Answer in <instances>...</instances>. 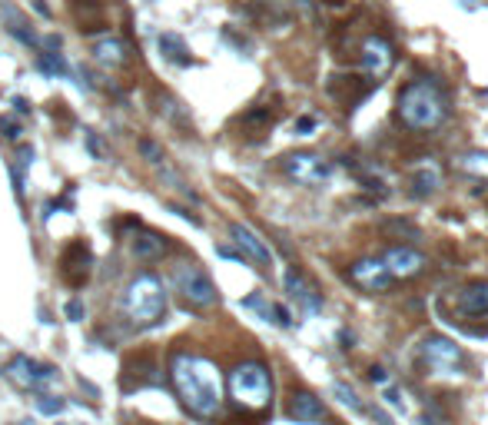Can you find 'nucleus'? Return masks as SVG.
<instances>
[{
    "label": "nucleus",
    "mask_w": 488,
    "mask_h": 425,
    "mask_svg": "<svg viewBox=\"0 0 488 425\" xmlns=\"http://www.w3.org/2000/svg\"><path fill=\"white\" fill-rule=\"evenodd\" d=\"M286 415L303 425H329V412H325L323 399H315L313 392H293V399L286 405Z\"/></svg>",
    "instance_id": "12"
},
{
    "label": "nucleus",
    "mask_w": 488,
    "mask_h": 425,
    "mask_svg": "<svg viewBox=\"0 0 488 425\" xmlns=\"http://www.w3.org/2000/svg\"><path fill=\"white\" fill-rule=\"evenodd\" d=\"M160 54H163V60H170V64H176V66H190V64H193L190 47L183 44V37H180V33H160Z\"/></svg>",
    "instance_id": "19"
},
{
    "label": "nucleus",
    "mask_w": 488,
    "mask_h": 425,
    "mask_svg": "<svg viewBox=\"0 0 488 425\" xmlns=\"http://www.w3.org/2000/svg\"><path fill=\"white\" fill-rule=\"evenodd\" d=\"M419 356L429 369L435 372H448V375H458L462 372V349H458L452 339H442V336H429L422 339V346H419Z\"/></svg>",
    "instance_id": "7"
},
{
    "label": "nucleus",
    "mask_w": 488,
    "mask_h": 425,
    "mask_svg": "<svg viewBox=\"0 0 488 425\" xmlns=\"http://www.w3.org/2000/svg\"><path fill=\"white\" fill-rule=\"evenodd\" d=\"M37 409H40L44 415H60V412H64V399H60V395L44 392L40 399H37Z\"/></svg>",
    "instance_id": "24"
},
{
    "label": "nucleus",
    "mask_w": 488,
    "mask_h": 425,
    "mask_svg": "<svg viewBox=\"0 0 488 425\" xmlns=\"http://www.w3.org/2000/svg\"><path fill=\"white\" fill-rule=\"evenodd\" d=\"M229 236H233V243L239 246V256H243V260L256 262L260 269H269V266H272L269 246H266V243H262L250 226H243V223H229Z\"/></svg>",
    "instance_id": "11"
},
{
    "label": "nucleus",
    "mask_w": 488,
    "mask_h": 425,
    "mask_svg": "<svg viewBox=\"0 0 488 425\" xmlns=\"http://www.w3.org/2000/svg\"><path fill=\"white\" fill-rule=\"evenodd\" d=\"M170 385H173L176 399L193 419H216L223 409V375H219L216 362L207 356L176 349L170 356Z\"/></svg>",
    "instance_id": "1"
},
{
    "label": "nucleus",
    "mask_w": 488,
    "mask_h": 425,
    "mask_svg": "<svg viewBox=\"0 0 488 425\" xmlns=\"http://www.w3.org/2000/svg\"><path fill=\"white\" fill-rule=\"evenodd\" d=\"M33 163V150L30 146H21V166H30Z\"/></svg>",
    "instance_id": "33"
},
{
    "label": "nucleus",
    "mask_w": 488,
    "mask_h": 425,
    "mask_svg": "<svg viewBox=\"0 0 488 425\" xmlns=\"http://www.w3.org/2000/svg\"><path fill=\"white\" fill-rule=\"evenodd\" d=\"M33 4V11L40 13V17H50V4H47V0H30Z\"/></svg>",
    "instance_id": "31"
},
{
    "label": "nucleus",
    "mask_w": 488,
    "mask_h": 425,
    "mask_svg": "<svg viewBox=\"0 0 488 425\" xmlns=\"http://www.w3.org/2000/svg\"><path fill=\"white\" fill-rule=\"evenodd\" d=\"M399 117L412 130H435L445 120V97L435 80H415L402 90L399 97Z\"/></svg>",
    "instance_id": "3"
},
{
    "label": "nucleus",
    "mask_w": 488,
    "mask_h": 425,
    "mask_svg": "<svg viewBox=\"0 0 488 425\" xmlns=\"http://www.w3.org/2000/svg\"><path fill=\"white\" fill-rule=\"evenodd\" d=\"M382 266H385V269H389L392 276H415V273H422L425 260H422V256H419L415 250H402V246H392V250L385 252Z\"/></svg>",
    "instance_id": "18"
},
{
    "label": "nucleus",
    "mask_w": 488,
    "mask_h": 425,
    "mask_svg": "<svg viewBox=\"0 0 488 425\" xmlns=\"http://www.w3.org/2000/svg\"><path fill=\"white\" fill-rule=\"evenodd\" d=\"M313 127H315V117H303V120L296 123V133H299V136H309Z\"/></svg>",
    "instance_id": "30"
},
{
    "label": "nucleus",
    "mask_w": 488,
    "mask_h": 425,
    "mask_svg": "<svg viewBox=\"0 0 488 425\" xmlns=\"http://www.w3.org/2000/svg\"><path fill=\"white\" fill-rule=\"evenodd\" d=\"M64 313H66V319H74V322H80V319L87 316V305L80 303V299H70V303H66V309H64Z\"/></svg>",
    "instance_id": "27"
},
{
    "label": "nucleus",
    "mask_w": 488,
    "mask_h": 425,
    "mask_svg": "<svg viewBox=\"0 0 488 425\" xmlns=\"http://www.w3.org/2000/svg\"><path fill=\"white\" fill-rule=\"evenodd\" d=\"M13 107H17V113H21V117H23V113H30V103H27L23 97H13Z\"/></svg>",
    "instance_id": "34"
},
{
    "label": "nucleus",
    "mask_w": 488,
    "mask_h": 425,
    "mask_svg": "<svg viewBox=\"0 0 488 425\" xmlns=\"http://www.w3.org/2000/svg\"><path fill=\"white\" fill-rule=\"evenodd\" d=\"M458 303H462V309L465 313H488V283H472L462 289V296H458Z\"/></svg>",
    "instance_id": "21"
},
{
    "label": "nucleus",
    "mask_w": 488,
    "mask_h": 425,
    "mask_svg": "<svg viewBox=\"0 0 488 425\" xmlns=\"http://www.w3.org/2000/svg\"><path fill=\"white\" fill-rule=\"evenodd\" d=\"M37 66L44 70L47 76H70V64H66V57L60 50H40L37 54Z\"/></svg>",
    "instance_id": "22"
},
{
    "label": "nucleus",
    "mask_w": 488,
    "mask_h": 425,
    "mask_svg": "<svg viewBox=\"0 0 488 425\" xmlns=\"http://www.w3.org/2000/svg\"><path fill=\"white\" fill-rule=\"evenodd\" d=\"M0 133H4L7 140H21V133H23V130H21V123L7 117V120H0Z\"/></svg>",
    "instance_id": "28"
},
{
    "label": "nucleus",
    "mask_w": 488,
    "mask_h": 425,
    "mask_svg": "<svg viewBox=\"0 0 488 425\" xmlns=\"http://www.w3.org/2000/svg\"><path fill=\"white\" fill-rule=\"evenodd\" d=\"M170 252V236H163V233H153V229H140L133 233V256L143 262L150 260H160Z\"/></svg>",
    "instance_id": "15"
},
{
    "label": "nucleus",
    "mask_w": 488,
    "mask_h": 425,
    "mask_svg": "<svg viewBox=\"0 0 488 425\" xmlns=\"http://www.w3.org/2000/svg\"><path fill=\"white\" fill-rule=\"evenodd\" d=\"M120 382H123V392L153 389V385H163V369L146 356V352H140V356H130V359H127Z\"/></svg>",
    "instance_id": "10"
},
{
    "label": "nucleus",
    "mask_w": 488,
    "mask_h": 425,
    "mask_svg": "<svg viewBox=\"0 0 488 425\" xmlns=\"http://www.w3.org/2000/svg\"><path fill=\"white\" fill-rule=\"evenodd\" d=\"M4 375H7L17 389L37 392V395H44L47 389H54L57 379H60V372H57L54 366L37 362V359H30V356H13V359L4 366Z\"/></svg>",
    "instance_id": "6"
},
{
    "label": "nucleus",
    "mask_w": 488,
    "mask_h": 425,
    "mask_svg": "<svg viewBox=\"0 0 488 425\" xmlns=\"http://www.w3.org/2000/svg\"><path fill=\"white\" fill-rule=\"evenodd\" d=\"M282 170H286L289 180H296V183H303V186H319L329 180V166L315 153H293V156H286Z\"/></svg>",
    "instance_id": "9"
},
{
    "label": "nucleus",
    "mask_w": 488,
    "mask_h": 425,
    "mask_svg": "<svg viewBox=\"0 0 488 425\" xmlns=\"http://www.w3.org/2000/svg\"><path fill=\"white\" fill-rule=\"evenodd\" d=\"M372 379H376V382H385V372H382L379 366H376V369H372Z\"/></svg>",
    "instance_id": "35"
},
{
    "label": "nucleus",
    "mask_w": 488,
    "mask_h": 425,
    "mask_svg": "<svg viewBox=\"0 0 488 425\" xmlns=\"http://www.w3.org/2000/svg\"><path fill=\"white\" fill-rule=\"evenodd\" d=\"M140 150L146 153V156H150L153 163H160V160H163V150H160V146H153L150 140H140Z\"/></svg>",
    "instance_id": "29"
},
{
    "label": "nucleus",
    "mask_w": 488,
    "mask_h": 425,
    "mask_svg": "<svg viewBox=\"0 0 488 425\" xmlns=\"http://www.w3.org/2000/svg\"><path fill=\"white\" fill-rule=\"evenodd\" d=\"M173 286H176V293L183 296L193 309H213V305L219 303L216 283H213V279L203 273V266H196V262H180V266H173Z\"/></svg>",
    "instance_id": "5"
},
{
    "label": "nucleus",
    "mask_w": 488,
    "mask_h": 425,
    "mask_svg": "<svg viewBox=\"0 0 488 425\" xmlns=\"http://www.w3.org/2000/svg\"><path fill=\"white\" fill-rule=\"evenodd\" d=\"M282 283H286V293L293 296L296 303L303 305L306 313H319V305H323V299L315 296V289L303 279V273L299 269H286V276H282Z\"/></svg>",
    "instance_id": "17"
},
{
    "label": "nucleus",
    "mask_w": 488,
    "mask_h": 425,
    "mask_svg": "<svg viewBox=\"0 0 488 425\" xmlns=\"http://www.w3.org/2000/svg\"><path fill=\"white\" fill-rule=\"evenodd\" d=\"M465 166H468V170H475V173H485L488 176V156H482V153L465 156Z\"/></svg>",
    "instance_id": "26"
},
{
    "label": "nucleus",
    "mask_w": 488,
    "mask_h": 425,
    "mask_svg": "<svg viewBox=\"0 0 488 425\" xmlns=\"http://www.w3.org/2000/svg\"><path fill=\"white\" fill-rule=\"evenodd\" d=\"M226 389L233 405L246 412H266L272 405V375L262 362H239L229 372Z\"/></svg>",
    "instance_id": "4"
},
{
    "label": "nucleus",
    "mask_w": 488,
    "mask_h": 425,
    "mask_svg": "<svg viewBox=\"0 0 488 425\" xmlns=\"http://www.w3.org/2000/svg\"><path fill=\"white\" fill-rule=\"evenodd\" d=\"M123 316L133 329H150L166 316V289L153 273L133 276L123 289Z\"/></svg>",
    "instance_id": "2"
},
{
    "label": "nucleus",
    "mask_w": 488,
    "mask_h": 425,
    "mask_svg": "<svg viewBox=\"0 0 488 425\" xmlns=\"http://www.w3.org/2000/svg\"><path fill=\"white\" fill-rule=\"evenodd\" d=\"M87 146H90V153H93V156H103V153H100V143H97V136H93V133H87Z\"/></svg>",
    "instance_id": "32"
},
{
    "label": "nucleus",
    "mask_w": 488,
    "mask_h": 425,
    "mask_svg": "<svg viewBox=\"0 0 488 425\" xmlns=\"http://www.w3.org/2000/svg\"><path fill=\"white\" fill-rule=\"evenodd\" d=\"M349 276H352V283L362 286V289H369V293H382V289H389L392 286V273L382 266L379 260L356 262V266L349 269Z\"/></svg>",
    "instance_id": "13"
},
{
    "label": "nucleus",
    "mask_w": 488,
    "mask_h": 425,
    "mask_svg": "<svg viewBox=\"0 0 488 425\" xmlns=\"http://www.w3.org/2000/svg\"><path fill=\"white\" fill-rule=\"evenodd\" d=\"M435 183H438V176H435V173H422L419 180H415V190H412V193H419V197H429V193L435 190Z\"/></svg>",
    "instance_id": "25"
},
{
    "label": "nucleus",
    "mask_w": 488,
    "mask_h": 425,
    "mask_svg": "<svg viewBox=\"0 0 488 425\" xmlns=\"http://www.w3.org/2000/svg\"><path fill=\"white\" fill-rule=\"evenodd\" d=\"M0 13L7 17V30L17 37V40H23L27 47H40V40H37V33L27 27V21H23V13L21 11H13L11 4H0Z\"/></svg>",
    "instance_id": "20"
},
{
    "label": "nucleus",
    "mask_w": 488,
    "mask_h": 425,
    "mask_svg": "<svg viewBox=\"0 0 488 425\" xmlns=\"http://www.w3.org/2000/svg\"><path fill=\"white\" fill-rule=\"evenodd\" d=\"M93 273V252L83 240L66 243V250L60 252V279H64L70 289H80V286L90 279Z\"/></svg>",
    "instance_id": "8"
},
{
    "label": "nucleus",
    "mask_w": 488,
    "mask_h": 425,
    "mask_svg": "<svg viewBox=\"0 0 488 425\" xmlns=\"http://www.w3.org/2000/svg\"><path fill=\"white\" fill-rule=\"evenodd\" d=\"M362 70L369 76H382L392 70V47L379 37H369L362 47Z\"/></svg>",
    "instance_id": "16"
},
{
    "label": "nucleus",
    "mask_w": 488,
    "mask_h": 425,
    "mask_svg": "<svg viewBox=\"0 0 488 425\" xmlns=\"http://www.w3.org/2000/svg\"><path fill=\"white\" fill-rule=\"evenodd\" d=\"M90 54H93V60H97L103 70H120V66L130 64V50H127V44L117 40V37H100L97 44L90 47Z\"/></svg>",
    "instance_id": "14"
},
{
    "label": "nucleus",
    "mask_w": 488,
    "mask_h": 425,
    "mask_svg": "<svg viewBox=\"0 0 488 425\" xmlns=\"http://www.w3.org/2000/svg\"><path fill=\"white\" fill-rule=\"evenodd\" d=\"M332 395L339 399V405H346L349 412H356V415H366V405L356 399V392L349 389L346 382H332Z\"/></svg>",
    "instance_id": "23"
}]
</instances>
